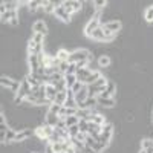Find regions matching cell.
I'll return each instance as SVG.
<instances>
[{
    "mask_svg": "<svg viewBox=\"0 0 153 153\" xmlns=\"http://www.w3.org/2000/svg\"><path fill=\"white\" fill-rule=\"evenodd\" d=\"M112 136H113V124H104L103 132L100 133V138L97 139V141L101 143L104 147H109L110 141H112Z\"/></svg>",
    "mask_w": 153,
    "mask_h": 153,
    "instance_id": "obj_1",
    "label": "cell"
},
{
    "mask_svg": "<svg viewBox=\"0 0 153 153\" xmlns=\"http://www.w3.org/2000/svg\"><path fill=\"white\" fill-rule=\"evenodd\" d=\"M89 57H91V51H87V49H75L69 55V63H75L76 65L78 61H84V60L89 61Z\"/></svg>",
    "mask_w": 153,
    "mask_h": 153,
    "instance_id": "obj_2",
    "label": "cell"
},
{
    "mask_svg": "<svg viewBox=\"0 0 153 153\" xmlns=\"http://www.w3.org/2000/svg\"><path fill=\"white\" fill-rule=\"evenodd\" d=\"M0 83H2L3 89H9V91H11V92H14V94L19 92L20 84H22V81L14 80V78H9V76H5V75L2 76V78H0Z\"/></svg>",
    "mask_w": 153,
    "mask_h": 153,
    "instance_id": "obj_3",
    "label": "cell"
},
{
    "mask_svg": "<svg viewBox=\"0 0 153 153\" xmlns=\"http://www.w3.org/2000/svg\"><path fill=\"white\" fill-rule=\"evenodd\" d=\"M101 26L100 25V20L98 19H92V20H89L87 25H86V28H84V35L86 37H92V34Z\"/></svg>",
    "mask_w": 153,
    "mask_h": 153,
    "instance_id": "obj_4",
    "label": "cell"
},
{
    "mask_svg": "<svg viewBox=\"0 0 153 153\" xmlns=\"http://www.w3.org/2000/svg\"><path fill=\"white\" fill-rule=\"evenodd\" d=\"M32 32H35V34H43V35L46 37V35H48V25H46L43 20L34 22V25H32Z\"/></svg>",
    "mask_w": 153,
    "mask_h": 153,
    "instance_id": "obj_5",
    "label": "cell"
},
{
    "mask_svg": "<svg viewBox=\"0 0 153 153\" xmlns=\"http://www.w3.org/2000/svg\"><path fill=\"white\" fill-rule=\"evenodd\" d=\"M97 100H98V107L112 109V107L117 106V100H115L113 97H110V98H98V97H97Z\"/></svg>",
    "mask_w": 153,
    "mask_h": 153,
    "instance_id": "obj_6",
    "label": "cell"
},
{
    "mask_svg": "<svg viewBox=\"0 0 153 153\" xmlns=\"http://www.w3.org/2000/svg\"><path fill=\"white\" fill-rule=\"evenodd\" d=\"M103 28L107 29V31H110V32H113V34H118L121 31V28H123V25H121L120 20H110V22H107L104 25Z\"/></svg>",
    "mask_w": 153,
    "mask_h": 153,
    "instance_id": "obj_7",
    "label": "cell"
},
{
    "mask_svg": "<svg viewBox=\"0 0 153 153\" xmlns=\"http://www.w3.org/2000/svg\"><path fill=\"white\" fill-rule=\"evenodd\" d=\"M58 121H60L58 115L49 112V110L46 112V115H45V124H48V126H51V127H57Z\"/></svg>",
    "mask_w": 153,
    "mask_h": 153,
    "instance_id": "obj_8",
    "label": "cell"
},
{
    "mask_svg": "<svg viewBox=\"0 0 153 153\" xmlns=\"http://www.w3.org/2000/svg\"><path fill=\"white\" fill-rule=\"evenodd\" d=\"M54 16H55L57 19H60L61 22H66V23H71V20H72V16H69L68 12L65 11V8H63V6H60V8L55 9Z\"/></svg>",
    "mask_w": 153,
    "mask_h": 153,
    "instance_id": "obj_9",
    "label": "cell"
},
{
    "mask_svg": "<svg viewBox=\"0 0 153 153\" xmlns=\"http://www.w3.org/2000/svg\"><path fill=\"white\" fill-rule=\"evenodd\" d=\"M57 94H58V91L55 89V86H52V84H46V98H48V101L51 104L55 101V97H57Z\"/></svg>",
    "mask_w": 153,
    "mask_h": 153,
    "instance_id": "obj_10",
    "label": "cell"
},
{
    "mask_svg": "<svg viewBox=\"0 0 153 153\" xmlns=\"http://www.w3.org/2000/svg\"><path fill=\"white\" fill-rule=\"evenodd\" d=\"M28 65L31 68V74H37V71L40 69V61H38L37 55H29L28 57Z\"/></svg>",
    "mask_w": 153,
    "mask_h": 153,
    "instance_id": "obj_11",
    "label": "cell"
},
{
    "mask_svg": "<svg viewBox=\"0 0 153 153\" xmlns=\"http://www.w3.org/2000/svg\"><path fill=\"white\" fill-rule=\"evenodd\" d=\"M98 66H100V68H104V69H109V68L112 66V58H110V55H107V54L100 55V58H98Z\"/></svg>",
    "mask_w": 153,
    "mask_h": 153,
    "instance_id": "obj_12",
    "label": "cell"
},
{
    "mask_svg": "<svg viewBox=\"0 0 153 153\" xmlns=\"http://www.w3.org/2000/svg\"><path fill=\"white\" fill-rule=\"evenodd\" d=\"M94 71L91 69V68H83V69H78L76 71V78H78V81H81V83H84L86 81V78L89 75H91Z\"/></svg>",
    "mask_w": 153,
    "mask_h": 153,
    "instance_id": "obj_13",
    "label": "cell"
},
{
    "mask_svg": "<svg viewBox=\"0 0 153 153\" xmlns=\"http://www.w3.org/2000/svg\"><path fill=\"white\" fill-rule=\"evenodd\" d=\"M92 40H95V42H100V43H103V42H106V37H104V29H103V26H100L94 34H92Z\"/></svg>",
    "mask_w": 153,
    "mask_h": 153,
    "instance_id": "obj_14",
    "label": "cell"
},
{
    "mask_svg": "<svg viewBox=\"0 0 153 153\" xmlns=\"http://www.w3.org/2000/svg\"><path fill=\"white\" fill-rule=\"evenodd\" d=\"M101 76H103V74H101L100 71H94V72H92L91 75H89L87 78H86L84 84H86V86H91V84H94L98 78H101Z\"/></svg>",
    "mask_w": 153,
    "mask_h": 153,
    "instance_id": "obj_15",
    "label": "cell"
},
{
    "mask_svg": "<svg viewBox=\"0 0 153 153\" xmlns=\"http://www.w3.org/2000/svg\"><path fill=\"white\" fill-rule=\"evenodd\" d=\"M89 98V94H87V86H84L81 91L78 94H75V100H76V103H84V101Z\"/></svg>",
    "mask_w": 153,
    "mask_h": 153,
    "instance_id": "obj_16",
    "label": "cell"
},
{
    "mask_svg": "<svg viewBox=\"0 0 153 153\" xmlns=\"http://www.w3.org/2000/svg\"><path fill=\"white\" fill-rule=\"evenodd\" d=\"M69 55H71V52L68 49H58L57 51V54H55V57L60 60V61H69Z\"/></svg>",
    "mask_w": 153,
    "mask_h": 153,
    "instance_id": "obj_17",
    "label": "cell"
},
{
    "mask_svg": "<svg viewBox=\"0 0 153 153\" xmlns=\"http://www.w3.org/2000/svg\"><path fill=\"white\" fill-rule=\"evenodd\" d=\"M66 100H68V89H66V91H61V92H58V94H57V97H55V101H54V103L65 106Z\"/></svg>",
    "mask_w": 153,
    "mask_h": 153,
    "instance_id": "obj_18",
    "label": "cell"
},
{
    "mask_svg": "<svg viewBox=\"0 0 153 153\" xmlns=\"http://www.w3.org/2000/svg\"><path fill=\"white\" fill-rule=\"evenodd\" d=\"M19 17V11H6L5 14H2V22H11L12 19H17Z\"/></svg>",
    "mask_w": 153,
    "mask_h": 153,
    "instance_id": "obj_19",
    "label": "cell"
},
{
    "mask_svg": "<svg viewBox=\"0 0 153 153\" xmlns=\"http://www.w3.org/2000/svg\"><path fill=\"white\" fill-rule=\"evenodd\" d=\"M65 81H66L68 89H72L74 84L78 81V78H76V75H69V74H66V75H65Z\"/></svg>",
    "mask_w": 153,
    "mask_h": 153,
    "instance_id": "obj_20",
    "label": "cell"
},
{
    "mask_svg": "<svg viewBox=\"0 0 153 153\" xmlns=\"http://www.w3.org/2000/svg\"><path fill=\"white\" fill-rule=\"evenodd\" d=\"M46 141H49V144H57V143H63V141H65V139H63L61 136H60V133L55 130L52 135H51L48 139H46Z\"/></svg>",
    "mask_w": 153,
    "mask_h": 153,
    "instance_id": "obj_21",
    "label": "cell"
},
{
    "mask_svg": "<svg viewBox=\"0 0 153 153\" xmlns=\"http://www.w3.org/2000/svg\"><path fill=\"white\" fill-rule=\"evenodd\" d=\"M38 8H42V0H31V2H28V11L29 12H35Z\"/></svg>",
    "mask_w": 153,
    "mask_h": 153,
    "instance_id": "obj_22",
    "label": "cell"
},
{
    "mask_svg": "<svg viewBox=\"0 0 153 153\" xmlns=\"http://www.w3.org/2000/svg\"><path fill=\"white\" fill-rule=\"evenodd\" d=\"M63 78H65V75H63L61 72H57V74H54V75H51L49 76V84H52V86H55L58 81H61Z\"/></svg>",
    "mask_w": 153,
    "mask_h": 153,
    "instance_id": "obj_23",
    "label": "cell"
},
{
    "mask_svg": "<svg viewBox=\"0 0 153 153\" xmlns=\"http://www.w3.org/2000/svg\"><path fill=\"white\" fill-rule=\"evenodd\" d=\"M139 143H141V149L143 150H149V149L153 147V138H144Z\"/></svg>",
    "mask_w": 153,
    "mask_h": 153,
    "instance_id": "obj_24",
    "label": "cell"
},
{
    "mask_svg": "<svg viewBox=\"0 0 153 153\" xmlns=\"http://www.w3.org/2000/svg\"><path fill=\"white\" fill-rule=\"evenodd\" d=\"M3 5H5V8H6V11H19V5H20V2H2Z\"/></svg>",
    "mask_w": 153,
    "mask_h": 153,
    "instance_id": "obj_25",
    "label": "cell"
},
{
    "mask_svg": "<svg viewBox=\"0 0 153 153\" xmlns=\"http://www.w3.org/2000/svg\"><path fill=\"white\" fill-rule=\"evenodd\" d=\"M63 8H65V11L68 12L69 16L75 14V11H74V8H72V0H63Z\"/></svg>",
    "mask_w": 153,
    "mask_h": 153,
    "instance_id": "obj_26",
    "label": "cell"
},
{
    "mask_svg": "<svg viewBox=\"0 0 153 153\" xmlns=\"http://www.w3.org/2000/svg\"><path fill=\"white\" fill-rule=\"evenodd\" d=\"M65 121H66V126L68 127H72V126H76V124L80 123V118L76 117V115H72V117H68Z\"/></svg>",
    "mask_w": 153,
    "mask_h": 153,
    "instance_id": "obj_27",
    "label": "cell"
},
{
    "mask_svg": "<svg viewBox=\"0 0 153 153\" xmlns=\"http://www.w3.org/2000/svg\"><path fill=\"white\" fill-rule=\"evenodd\" d=\"M16 135H17V132L14 130V129H8V132H6V139H5V143H14V139H16Z\"/></svg>",
    "mask_w": 153,
    "mask_h": 153,
    "instance_id": "obj_28",
    "label": "cell"
},
{
    "mask_svg": "<svg viewBox=\"0 0 153 153\" xmlns=\"http://www.w3.org/2000/svg\"><path fill=\"white\" fill-rule=\"evenodd\" d=\"M25 78L28 80V83L32 86V87H38V86H42L40 83H38V80L35 78V76L32 75V74H28V75H25Z\"/></svg>",
    "mask_w": 153,
    "mask_h": 153,
    "instance_id": "obj_29",
    "label": "cell"
},
{
    "mask_svg": "<svg viewBox=\"0 0 153 153\" xmlns=\"http://www.w3.org/2000/svg\"><path fill=\"white\" fill-rule=\"evenodd\" d=\"M144 19H146V22H147V23H153V5H152V6H149V8L146 9Z\"/></svg>",
    "mask_w": 153,
    "mask_h": 153,
    "instance_id": "obj_30",
    "label": "cell"
},
{
    "mask_svg": "<svg viewBox=\"0 0 153 153\" xmlns=\"http://www.w3.org/2000/svg\"><path fill=\"white\" fill-rule=\"evenodd\" d=\"M95 124H98V126H104L106 124V117L104 115H101V113H98V115H94V120H92Z\"/></svg>",
    "mask_w": 153,
    "mask_h": 153,
    "instance_id": "obj_31",
    "label": "cell"
},
{
    "mask_svg": "<svg viewBox=\"0 0 153 153\" xmlns=\"http://www.w3.org/2000/svg\"><path fill=\"white\" fill-rule=\"evenodd\" d=\"M65 107H68V109H78V103H76L75 98H68L66 103H65Z\"/></svg>",
    "mask_w": 153,
    "mask_h": 153,
    "instance_id": "obj_32",
    "label": "cell"
},
{
    "mask_svg": "<svg viewBox=\"0 0 153 153\" xmlns=\"http://www.w3.org/2000/svg\"><path fill=\"white\" fill-rule=\"evenodd\" d=\"M106 6H107V2H106V0H95V2H94V8H95L97 11L104 9Z\"/></svg>",
    "mask_w": 153,
    "mask_h": 153,
    "instance_id": "obj_33",
    "label": "cell"
},
{
    "mask_svg": "<svg viewBox=\"0 0 153 153\" xmlns=\"http://www.w3.org/2000/svg\"><path fill=\"white\" fill-rule=\"evenodd\" d=\"M78 127H80V132H81V133H87V130H89V121H86V120H80Z\"/></svg>",
    "mask_w": 153,
    "mask_h": 153,
    "instance_id": "obj_34",
    "label": "cell"
},
{
    "mask_svg": "<svg viewBox=\"0 0 153 153\" xmlns=\"http://www.w3.org/2000/svg\"><path fill=\"white\" fill-rule=\"evenodd\" d=\"M32 40L37 43V45H43V42H45V35L43 34H35V32H32Z\"/></svg>",
    "mask_w": 153,
    "mask_h": 153,
    "instance_id": "obj_35",
    "label": "cell"
},
{
    "mask_svg": "<svg viewBox=\"0 0 153 153\" xmlns=\"http://www.w3.org/2000/svg\"><path fill=\"white\" fill-rule=\"evenodd\" d=\"M68 132H69V136H71V138H75L76 135L80 133V127H78V124H76V126H72V127H68Z\"/></svg>",
    "mask_w": 153,
    "mask_h": 153,
    "instance_id": "obj_36",
    "label": "cell"
},
{
    "mask_svg": "<svg viewBox=\"0 0 153 153\" xmlns=\"http://www.w3.org/2000/svg\"><path fill=\"white\" fill-rule=\"evenodd\" d=\"M61 104H57V103H52L49 106V112H52V113H55V115H58L60 113V110H61Z\"/></svg>",
    "mask_w": 153,
    "mask_h": 153,
    "instance_id": "obj_37",
    "label": "cell"
},
{
    "mask_svg": "<svg viewBox=\"0 0 153 153\" xmlns=\"http://www.w3.org/2000/svg\"><path fill=\"white\" fill-rule=\"evenodd\" d=\"M106 91H107V92L113 97V94L117 92V84L112 83V81H109V83H107V86H106Z\"/></svg>",
    "mask_w": 153,
    "mask_h": 153,
    "instance_id": "obj_38",
    "label": "cell"
},
{
    "mask_svg": "<svg viewBox=\"0 0 153 153\" xmlns=\"http://www.w3.org/2000/svg\"><path fill=\"white\" fill-rule=\"evenodd\" d=\"M84 86H86V84H84V83H81V81H76V83H75V84H74V87H72V89H71V91H72V92H74V94H78V92H80V91H81V89H83V87H84Z\"/></svg>",
    "mask_w": 153,
    "mask_h": 153,
    "instance_id": "obj_39",
    "label": "cell"
},
{
    "mask_svg": "<svg viewBox=\"0 0 153 153\" xmlns=\"http://www.w3.org/2000/svg\"><path fill=\"white\" fill-rule=\"evenodd\" d=\"M83 2H78V0H72V8H74V11L75 12H78V11H81L83 9Z\"/></svg>",
    "mask_w": 153,
    "mask_h": 153,
    "instance_id": "obj_40",
    "label": "cell"
},
{
    "mask_svg": "<svg viewBox=\"0 0 153 153\" xmlns=\"http://www.w3.org/2000/svg\"><path fill=\"white\" fill-rule=\"evenodd\" d=\"M68 68H69V61H61L60 63V66H58V71L65 75L66 72H68Z\"/></svg>",
    "mask_w": 153,
    "mask_h": 153,
    "instance_id": "obj_41",
    "label": "cell"
},
{
    "mask_svg": "<svg viewBox=\"0 0 153 153\" xmlns=\"http://www.w3.org/2000/svg\"><path fill=\"white\" fill-rule=\"evenodd\" d=\"M66 74H69V75H76V65L75 63H69V68H68V72ZM65 74V75H66Z\"/></svg>",
    "mask_w": 153,
    "mask_h": 153,
    "instance_id": "obj_42",
    "label": "cell"
},
{
    "mask_svg": "<svg viewBox=\"0 0 153 153\" xmlns=\"http://www.w3.org/2000/svg\"><path fill=\"white\" fill-rule=\"evenodd\" d=\"M55 129H61V130H68V126H66V121L65 120H60L58 121V124H57V127Z\"/></svg>",
    "mask_w": 153,
    "mask_h": 153,
    "instance_id": "obj_43",
    "label": "cell"
},
{
    "mask_svg": "<svg viewBox=\"0 0 153 153\" xmlns=\"http://www.w3.org/2000/svg\"><path fill=\"white\" fill-rule=\"evenodd\" d=\"M52 147H54V153H61V152H63V144H61V143L52 144Z\"/></svg>",
    "mask_w": 153,
    "mask_h": 153,
    "instance_id": "obj_44",
    "label": "cell"
},
{
    "mask_svg": "<svg viewBox=\"0 0 153 153\" xmlns=\"http://www.w3.org/2000/svg\"><path fill=\"white\" fill-rule=\"evenodd\" d=\"M87 60H84V61H78V63H76V71H78V69H83V68H86L87 66Z\"/></svg>",
    "mask_w": 153,
    "mask_h": 153,
    "instance_id": "obj_45",
    "label": "cell"
},
{
    "mask_svg": "<svg viewBox=\"0 0 153 153\" xmlns=\"http://www.w3.org/2000/svg\"><path fill=\"white\" fill-rule=\"evenodd\" d=\"M86 136H87V133H81V132H80V133H78V135H76L75 138H76V139H78V141H81V143H84V141H86Z\"/></svg>",
    "mask_w": 153,
    "mask_h": 153,
    "instance_id": "obj_46",
    "label": "cell"
},
{
    "mask_svg": "<svg viewBox=\"0 0 153 153\" xmlns=\"http://www.w3.org/2000/svg\"><path fill=\"white\" fill-rule=\"evenodd\" d=\"M43 153H54V147H52V144H48V146L45 147Z\"/></svg>",
    "mask_w": 153,
    "mask_h": 153,
    "instance_id": "obj_47",
    "label": "cell"
},
{
    "mask_svg": "<svg viewBox=\"0 0 153 153\" xmlns=\"http://www.w3.org/2000/svg\"><path fill=\"white\" fill-rule=\"evenodd\" d=\"M9 23H11V26H14V28H17L19 25H20V20H19V17H17V19H12V20H11Z\"/></svg>",
    "mask_w": 153,
    "mask_h": 153,
    "instance_id": "obj_48",
    "label": "cell"
},
{
    "mask_svg": "<svg viewBox=\"0 0 153 153\" xmlns=\"http://www.w3.org/2000/svg\"><path fill=\"white\" fill-rule=\"evenodd\" d=\"M110 97H112V95H110V94H109L107 91H104V92H101V94L98 95V98H110Z\"/></svg>",
    "mask_w": 153,
    "mask_h": 153,
    "instance_id": "obj_49",
    "label": "cell"
},
{
    "mask_svg": "<svg viewBox=\"0 0 153 153\" xmlns=\"http://www.w3.org/2000/svg\"><path fill=\"white\" fill-rule=\"evenodd\" d=\"M139 153H147V152H146V150H143V149H141V150H139Z\"/></svg>",
    "mask_w": 153,
    "mask_h": 153,
    "instance_id": "obj_50",
    "label": "cell"
},
{
    "mask_svg": "<svg viewBox=\"0 0 153 153\" xmlns=\"http://www.w3.org/2000/svg\"><path fill=\"white\" fill-rule=\"evenodd\" d=\"M152 124H153V109H152Z\"/></svg>",
    "mask_w": 153,
    "mask_h": 153,
    "instance_id": "obj_51",
    "label": "cell"
},
{
    "mask_svg": "<svg viewBox=\"0 0 153 153\" xmlns=\"http://www.w3.org/2000/svg\"><path fill=\"white\" fill-rule=\"evenodd\" d=\"M61 153H66V152H61Z\"/></svg>",
    "mask_w": 153,
    "mask_h": 153,
    "instance_id": "obj_52",
    "label": "cell"
}]
</instances>
